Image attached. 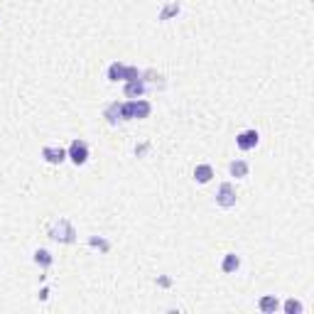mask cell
I'll use <instances>...</instances> for the list:
<instances>
[{"mask_svg":"<svg viewBox=\"0 0 314 314\" xmlns=\"http://www.w3.org/2000/svg\"><path fill=\"white\" fill-rule=\"evenodd\" d=\"M118 115H120V103H111V106L106 108V118H108V123H111V125L118 123Z\"/></svg>","mask_w":314,"mask_h":314,"instance_id":"14","label":"cell"},{"mask_svg":"<svg viewBox=\"0 0 314 314\" xmlns=\"http://www.w3.org/2000/svg\"><path fill=\"white\" fill-rule=\"evenodd\" d=\"M67 157L74 162L76 167L79 165H86V160H89V145L84 143V140H72V145H69V150H67Z\"/></svg>","mask_w":314,"mask_h":314,"instance_id":"3","label":"cell"},{"mask_svg":"<svg viewBox=\"0 0 314 314\" xmlns=\"http://www.w3.org/2000/svg\"><path fill=\"white\" fill-rule=\"evenodd\" d=\"M285 312L287 314H302V302H297V299H287V302H285Z\"/></svg>","mask_w":314,"mask_h":314,"instance_id":"15","label":"cell"},{"mask_svg":"<svg viewBox=\"0 0 314 314\" xmlns=\"http://www.w3.org/2000/svg\"><path fill=\"white\" fill-rule=\"evenodd\" d=\"M49 238L56 240V243H74L76 240V231L74 226L67 221V219H61V221H56L52 228H49Z\"/></svg>","mask_w":314,"mask_h":314,"instance_id":"2","label":"cell"},{"mask_svg":"<svg viewBox=\"0 0 314 314\" xmlns=\"http://www.w3.org/2000/svg\"><path fill=\"white\" fill-rule=\"evenodd\" d=\"M42 157H44L49 165H61V162L67 160V150L54 148V145H47V148H42Z\"/></svg>","mask_w":314,"mask_h":314,"instance_id":"6","label":"cell"},{"mask_svg":"<svg viewBox=\"0 0 314 314\" xmlns=\"http://www.w3.org/2000/svg\"><path fill=\"white\" fill-rule=\"evenodd\" d=\"M238 268H240V258L236 253H226V256H223V263H221L223 273H236Z\"/></svg>","mask_w":314,"mask_h":314,"instance_id":"11","label":"cell"},{"mask_svg":"<svg viewBox=\"0 0 314 314\" xmlns=\"http://www.w3.org/2000/svg\"><path fill=\"white\" fill-rule=\"evenodd\" d=\"M177 13H179V5H177V3H169L165 10L160 13V20H169L172 15H177Z\"/></svg>","mask_w":314,"mask_h":314,"instance_id":"16","label":"cell"},{"mask_svg":"<svg viewBox=\"0 0 314 314\" xmlns=\"http://www.w3.org/2000/svg\"><path fill=\"white\" fill-rule=\"evenodd\" d=\"M145 91H148V86L143 84V79H138V81H128V84H125V96H128V98H140Z\"/></svg>","mask_w":314,"mask_h":314,"instance_id":"8","label":"cell"},{"mask_svg":"<svg viewBox=\"0 0 314 314\" xmlns=\"http://www.w3.org/2000/svg\"><path fill=\"white\" fill-rule=\"evenodd\" d=\"M258 143H260V135H258V130H253V128L243 130V133L236 135V145H238L240 150H245V152H248V150H253Z\"/></svg>","mask_w":314,"mask_h":314,"instance_id":"5","label":"cell"},{"mask_svg":"<svg viewBox=\"0 0 314 314\" xmlns=\"http://www.w3.org/2000/svg\"><path fill=\"white\" fill-rule=\"evenodd\" d=\"M140 69L138 67H125V76H123V81H138L140 79Z\"/></svg>","mask_w":314,"mask_h":314,"instance_id":"17","label":"cell"},{"mask_svg":"<svg viewBox=\"0 0 314 314\" xmlns=\"http://www.w3.org/2000/svg\"><path fill=\"white\" fill-rule=\"evenodd\" d=\"M35 263L42 265V268H49V265L54 263V258H52V253H49V250L39 248V250H35Z\"/></svg>","mask_w":314,"mask_h":314,"instance_id":"13","label":"cell"},{"mask_svg":"<svg viewBox=\"0 0 314 314\" xmlns=\"http://www.w3.org/2000/svg\"><path fill=\"white\" fill-rule=\"evenodd\" d=\"M216 204L223 206V209H231V206H236V189L231 182H223L219 186V192H216Z\"/></svg>","mask_w":314,"mask_h":314,"instance_id":"4","label":"cell"},{"mask_svg":"<svg viewBox=\"0 0 314 314\" xmlns=\"http://www.w3.org/2000/svg\"><path fill=\"white\" fill-rule=\"evenodd\" d=\"M89 243H91V245H96V248H101V250H108V248H111V243H108V240L96 238V236H93V238H89Z\"/></svg>","mask_w":314,"mask_h":314,"instance_id":"18","label":"cell"},{"mask_svg":"<svg viewBox=\"0 0 314 314\" xmlns=\"http://www.w3.org/2000/svg\"><path fill=\"white\" fill-rule=\"evenodd\" d=\"M248 162H243V160H233L231 165H228V172H231V177H236V179H243V177H248Z\"/></svg>","mask_w":314,"mask_h":314,"instance_id":"10","label":"cell"},{"mask_svg":"<svg viewBox=\"0 0 314 314\" xmlns=\"http://www.w3.org/2000/svg\"><path fill=\"white\" fill-rule=\"evenodd\" d=\"M258 307H260V312H265V314H275L277 309H280V299H277L275 295H265V297H260Z\"/></svg>","mask_w":314,"mask_h":314,"instance_id":"7","label":"cell"},{"mask_svg":"<svg viewBox=\"0 0 314 314\" xmlns=\"http://www.w3.org/2000/svg\"><path fill=\"white\" fill-rule=\"evenodd\" d=\"M152 113V106L148 101H140V98H133L128 103H120V118L123 120H133V118H148Z\"/></svg>","mask_w":314,"mask_h":314,"instance_id":"1","label":"cell"},{"mask_svg":"<svg viewBox=\"0 0 314 314\" xmlns=\"http://www.w3.org/2000/svg\"><path fill=\"white\" fill-rule=\"evenodd\" d=\"M211 177H214V167L211 165H197V169H194V179H197L199 184L211 182Z\"/></svg>","mask_w":314,"mask_h":314,"instance_id":"9","label":"cell"},{"mask_svg":"<svg viewBox=\"0 0 314 314\" xmlns=\"http://www.w3.org/2000/svg\"><path fill=\"white\" fill-rule=\"evenodd\" d=\"M106 76H108V81H123L125 64H123V61H113L111 67H108V72H106Z\"/></svg>","mask_w":314,"mask_h":314,"instance_id":"12","label":"cell"}]
</instances>
